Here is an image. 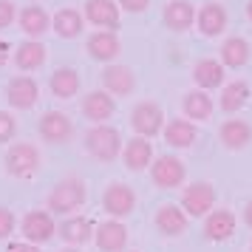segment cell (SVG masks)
Returning <instances> with one entry per match:
<instances>
[{
    "mask_svg": "<svg viewBox=\"0 0 252 252\" xmlns=\"http://www.w3.org/2000/svg\"><path fill=\"white\" fill-rule=\"evenodd\" d=\"M51 29L57 32V37L63 40H74V37L82 34V14L77 9H60L54 17H51Z\"/></svg>",
    "mask_w": 252,
    "mask_h": 252,
    "instance_id": "cell-29",
    "label": "cell"
},
{
    "mask_svg": "<svg viewBox=\"0 0 252 252\" xmlns=\"http://www.w3.org/2000/svg\"><path fill=\"white\" fill-rule=\"evenodd\" d=\"M85 51H88L94 60H99V63H111V60H116V54L122 51V46H119V37H116L114 32H94V34L88 37V43H85Z\"/></svg>",
    "mask_w": 252,
    "mask_h": 252,
    "instance_id": "cell-17",
    "label": "cell"
},
{
    "mask_svg": "<svg viewBox=\"0 0 252 252\" xmlns=\"http://www.w3.org/2000/svg\"><path fill=\"white\" fill-rule=\"evenodd\" d=\"M14 224H17L14 213L6 210V207H0V238H9V235L14 232Z\"/></svg>",
    "mask_w": 252,
    "mask_h": 252,
    "instance_id": "cell-33",
    "label": "cell"
},
{
    "mask_svg": "<svg viewBox=\"0 0 252 252\" xmlns=\"http://www.w3.org/2000/svg\"><path fill=\"white\" fill-rule=\"evenodd\" d=\"M218 139L227 150H244L252 142V127L244 119H227L218 130Z\"/></svg>",
    "mask_w": 252,
    "mask_h": 252,
    "instance_id": "cell-21",
    "label": "cell"
},
{
    "mask_svg": "<svg viewBox=\"0 0 252 252\" xmlns=\"http://www.w3.org/2000/svg\"><path fill=\"white\" fill-rule=\"evenodd\" d=\"M48 51L40 40H29V43H20L17 51H14V65L20 71H37L46 65Z\"/></svg>",
    "mask_w": 252,
    "mask_h": 252,
    "instance_id": "cell-25",
    "label": "cell"
},
{
    "mask_svg": "<svg viewBox=\"0 0 252 252\" xmlns=\"http://www.w3.org/2000/svg\"><path fill=\"white\" fill-rule=\"evenodd\" d=\"M85 150L99 161H114L122 153V136L111 125H94L85 133Z\"/></svg>",
    "mask_w": 252,
    "mask_h": 252,
    "instance_id": "cell-2",
    "label": "cell"
},
{
    "mask_svg": "<svg viewBox=\"0 0 252 252\" xmlns=\"http://www.w3.org/2000/svg\"><path fill=\"white\" fill-rule=\"evenodd\" d=\"M187 221H190V218L184 216V210L176 207V204H164V207H159V213H156V229H159L161 235H167V238L182 235L184 229H187Z\"/></svg>",
    "mask_w": 252,
    "mask_h": 252,
    "instance_id": "cell-22",
    "label": "cell"
},
{
    "mask_svg": "<svg viewBox=\"0 0 252 252\" xmlns=\"http://www.w3.org/2000/svg\"><path fill=\"white\" fill-rule=\"evenodd\" d=\"M247 17H250V23H252V0L247 3Z\"/></svg>",
    "mask_w": 252,
    "mask_h": 252,
    "instance_id": "cell-39",
    "label": "cell"
},
{
    "mask_svg": "<svg viewBox=\"0 0 252 252\" xmlns=\"http://www.w3.org/2000/svg\"><path fill=\"white\" fill-rule=\"evenodd\" d=\"M9 51H12V48H9V43H6V40H0V68L9 63Z\"/></svg>",
    "mask_w": 252,
    "mask_h": 252,
    "instance_id": "cell-37",
    "label": "cell"
},
{
    "mask_svg": "<svg viewBox=\"0 0 252 252\" xmlns=\"http://www.w3.org/2000/svg\"><path fill=\"white\" fill-rule=\"evenodd\" d=\"M57 235L65 241V247H82V244L91 241L94 224H91V218H85V216H68L63 224H57Z\"/></svg>",
    "mask_w": 252,
    "mask_h": 252,
    "instance_id": "cell-14",
    "label": "cell"
},
{
    "mask_svg": "<svg viewBox=\"0 0 252 252\" xmlns=\"http://www.w3.org/2000/svg\"><path fill=\"white\" fill-rule=\"evenodd\" d=\"M216 204V187L210 182H193L182 190V210L187 218H204Z\"/></svg>",
    "mask_w": 252,
    "mask_h": 252,
    "instance_id": "cell-4",
    "label": "cell"
},
{
    "mask_svg": "<svg viewBox=\"0 0 252 252\" xmlns=\"http://www.w3.org/2000/svg\"><path fill=\"white\" fill-rule=\"evenodd\" d=\"M195 23V9L190 0H170L164 6V26L170 32H187Z\"/></svg>",
    "mask_w": 252,
    "mask_h": 252,
    "instance_id": "cell-19",
    "label": "cell"
},
{
    "mask_svg": "<svg viewBox=\"0 0 252 252\" xmlns=\"http://www.w3.org/2000/svg\"><path fill=\"white\" fill-rule=\"evenodd\" d=\"M116 6L125 9V12H130V14H139L150 6V0H116Z\"/></svg>",
    "mask_w": 252,
    "mask_h": 252,
    "instance_id": "cell-35",
    "label": "cell"
},
{
    "mask_svg": "<svg viewBox=\"0 0 252 252\" xmlns=\"http://www.w3.org/2000/svg\"><path fill=\"white\" fill-rule=\"evenodd\" d=\"M6 170L14 179H29L40 170V150L32 142H14L6 150Z\"/></svg>",
    "mask_w": 252,
    "mask_h": 252,
    "instance_id": "cell-3",
    "label": "cell"
},
{
    "mask_svg": "<svg viewBox=\"0 0 252 252\" xmlns=\"http://www.w3.org/2000/svg\"><path fill=\"white\" fill-rule=\"evenodd\" d=\"M114 111H116V102L108 91H91L82 96V116L96 122V125H105V119H111Z\"/></svg>",
    "mask_w": 252,
    "mask_h": 252,
    "instance_id": "cell-13",
    "label": "cell"
},
{
    "mask_svg": "<svg viewBox=\"0 0 252 252\" xmlns=\"http://www.w3.org/2000/svg\"><path fill=\"white\" fill-rule=\"evenodd\" d=\"M60 252H80V250H77V247H63Z\"/></svg>",
    "mask_w": 252,
    "mask_h": 252,
    "instance_id": "cell-40",
    "label": "cell"
},
{
    "mask_svg": "<svg viewBox=\"0 0 252 252\" xmlns=\"http://www.w3.org/2000/svg\"><path fill=\"white\" fill-rule=\"evenodd\" d=\"M102 85L111 96H130L136 91V74L127 65H108L102 71Z\"/></svg>",
    "mask_w": 252,
    "mask_h": 252,
    "instance_id": "cell-12",
    "label": "cell"
},
{
    "mask_svg": "<svg viewBox=\"0 0 252 252\" xmlns=\"http://www.w3.org/2000/svg\"><path fill=\"white\" fill-rule=\"evenodd\" d=\"M224 68H241L250 63V43L244 37H229L221 46V60H218Z\"/></svg>",
    "mask_w": 252,
    "mask_h": 252,
    "instance_id": "cell-28",
    "label": "cell"
},
{
    "mask_svg": "<svg viewBox=\"0 0 252 252\" xmlns=\"http://www.w3.org/2000/svg\"><path fill=\"white\" fill-rule=\"evenodd\" d=\"M6 99L17 111H32L37 105V99H40V85L32 77H26V74L12 77L9 85H6Z\"/></svg>",
    "mask_w": 252,
    "mask_h": 252,
    "instance_id": "cell-9",
    "label": "cell"
},
{
    "mask_svg": "<svg viewBox=\"0 0 252 252\" xmlns=\"http://www.w3.org/2000/svg\"><path fill=\"white\" fill-rule=\"evenodd\" d=\"M195 139H198V130L190 119H170L164 127V142L170 148H190Z\"/></svg>",
    "mask_w": 252,
    "mask_h": 252,
    "instance_id": "cell-27",
    "label": "cell"
},
{
    "mask_svg": "<svg viewBox=\"0 0 252 252\" xmlns=\"http://www.w3.org/2000/svg\"><path fill=\"white\" fill-rule=\"evenodd\" d=\"M40 136L46 139L48 145H63V142H68L71 133H74V122L68 119V114H63V111H48V114L40 116Z\"/></svg>",
    "mask_w": 252,
    "mask_h": 252,
    "instance_id": "cell-10",
    "label": "cell"
},
{
    "mask_svg": "<svg viewBox=\"0 0 252 252\" xmlns=\"http://www.w3.org/2000/svg\"><path fill=\"white\" fill-rule=\"evenodd\" d=\"M247 102H250V85H247L244 80H235V82H229V85H224L221 99H218L221 111H227V114L241 111Z\"/></svg>",
    "mask_w": 252,
    "mask_h": 252,
    "instance_id": "cell-30",
    "label": "cell"
},
{
    "mask_svg": "<svg viewBox=\"0 0 252 252\" xmlns=\"http://www.w3.org/2000/svg\"><path fill=\"white\" fill-rule=\"evenodd\" d=\"M184 116L187 119H195V122H201V119H210L213 114V99L207 96V91H190L184 96Z\"/></svg>",
    "mask_w": 252,
    "mask_h": 252,
    "instance_id": "cell-31",
    "label": "cell"
},
{
    "mask_svg": "<svg viewBox=\"0 0 252 252\" xmlns=\"http://www.w3.org/2000/svg\"><path fill=\"white\" fill-rule=\"evenodd\" d=\"M244 221H247V227H252V201L244 207Z\"/></svg>",
    "mask_w": 252,
    "mask_h": 252,
    "instance_id": "cell-38",
    "label": "cell"
},
{
    "mask_svg": "<svg viewBox=\"0 0 252 252\" xmlns=\"http://www.w3.org/2000/svg\"><path fill=\"white\" fill-rule=\"evenodd\" d=\"M94 241H96V247L102 252H122L127 247V227L122 221H102L99 227L94 229Z\"/></svg>",
    "mask_w": 252,
    "mask_h": 252,
    "instance_id": "cell-11",
    "label": "cell"
},
{
    "mask_svg": "<svg viewBox=\"0 0 252 252\" xmlns=\"http://www.w3.org/2000/svg\"><path fill=\"white\" fill-rule=\"evenodd\" d=\"M193 80L198 85V91H213L218 85H224V65L218 60H198L193 65Z\"/></svg>",
    "mask_w": 252,
    "mask_h": 252,
    "instance_id": "cell-23",
    "label": "cell"
},
{
    "mask_svg": "<svg viewBox=\"0 0 252 252\" xmlns=\"http://www.w3.org/2000/svg\"><path fill=\"white\" fill-rule=\"evenodd\" d=\"M6 252H40V247L29 244V241H14V244H9V250Z\"/></svg>",
    "mask_w": 252,
    "mask_h": 252,
    "instance_id": "cell-36",
    "label": "cell"
},
{
    "mask_svg": "<svg viewBox=\"0 0 252 252\" xmlns=\"http://www.w3.org/2000/svg\"><path fill=\"white\" fill-rule=\"evenodd\" d=\"M130 127L136 130V136L153 139L159 130H164V111H161V105L150 102V99L139 102L130 111Z\"/></svg>",
    "mask_w": 252,
    "mask_h": 252,
    "instance_id": "cell-5",
    "label": "cell"
},
{
    "mask_svg": "<svg viewBox=\"0 0 252 252\" xmlns=\"http://www.w3.org/2000/svg\"><path fill=\"white\" fill-rule=\"evenodd\" d=\"M17 20V9L12 0H0V29H9Z\"/></svg>",
    "mask_w": 252,
    "mask_h": 252,
    "instance_id": "cell-34",
    "label": "cell"
},
{
    "mask_svg": "<svg viewBox=\"0 0 252 252\" xmlns=\"http://www.w3.org/2000/svg\"><path fill=\"white\" fill-rule=\"evenodd\" d=\"M23 238L29 244H48V241L57 235V224H54V216L48 213V210H32V213H26L23 216Z\"/></svg>",
    "mask_w": 252,
    "mask_h": 252,
    "instance_id": "cell-6",
    "label": "cell"
},
{
    "mask_svg": "<svg viewBox=\"0 0 252 252\" xmlns=\"http://www.w3.org/2000/svg\"><path fill=\"white\" fill-rule=\"evenodd\" d=\"M48 91L54 94L57 99L77 96V91H80V74L74 68H57L51 74V80H48Z\"/></svg>",
    "mask_w": 252,
    "mask_h": 252,
    "instance_id": "cell-26",
    "label": "cell"
},
{
    "mask_svg": "<svg viewBox=\"0 0 252 252\" xmlns=\"http://www.w3.org/2000/svg\"><path fill=\"white\" fill-rule=\"evenodd\" d=\"M235 232V216L229 210H210L204 216V238L207 241H227Z\"/></svg>",
    "mask_w": 252,
    "mask_h": 252,
    "instance_id": "cell-18",
    "label": "cell"
},
{
    "mask_svg": "<svg viewBox=\"0 0 252 252\" xmlns=\"http://www.w3.org/2000/svg\"><path fill=\"white\" fill-rule=\"evenodd\" d=\"M122 159H125V167L127 170H145L150 161H153V145H150L148 139L142 136H133L130 142H127L125 148H122Z\"/></svg>",
    "mask_w": 252,
    "mask_h": 252,
    "instance_id": "cell-20",
    "label": "cell"
},
{
    "mask_svg": "<svg viewBox=\"0 0 252 252\" xmlns=\"http://www.w3.org/2000/svg\"><path fill=\"white\" fill-rule=\"evenodd\" d=\"M17 23L23 29V34H29L32 40H40L51 29V17L40 6H23V12L17 14Z\"/></svg>",
    "mask_w": 252,
    "mask_h": 252,
    "instance_id": "cell-24",
    "label": "cell"
},
{
    "mask_svg": "<svg viewBox=\"0 0 252 252\" xmlns=\"http://www.w3.org/2000/svg\"><path fill=\"white\" fill-rule=\"evenodd\" d=\"M250 252H252V244H250Z\"/></svg>",
    "mask_w": 252,
    "mask_h": 252,
    "instance_id": "cell-41",
    "label": "cell"
},
{
    "mask_svg": "<svg viewBox=\"0 0 252 252\" xmlns=\"http://www.w3.org/2000/svg\"><path fill=\"white\" fill-rule=\"evenodd\" d=\"M102 207H105V213H108L111 218H125V216H130L133 207H136V193H133L127 184L114 182V184L105 187Z\"/></svg>",
    "mask_w": 252,
    "mask_h": 252,
    "instance_id": "cell-7",
    "label": "cell"
},
{
    "mask_svg": "<svg viewBox=\"0 0 252 252\" xmlns=\"http://www.w3.org/2000/svg\"><path fill=\"white\" fill-rule=\"evenodd\" d=\"M85 182L80 176H65L51 187L48 195V213H60V216H74V210H80L85 204Z\"/></svg>",
    "mask_w": 252,
    "mask_h": 252,
    "instance_id": "cell-1",
    "label": "cell"
},
{
    "mask_svg": "<svg viewBox=\"0 0 252 252\" xmlns=\"http://www.w3.org/2000/svg\"><path fill=\"white\" fill-rule=\"evenodd\" d=\"M195 23H198V32L204 37H218L227 29V9L216 0H210V3L201 6V12L195 14Z\"/></svg>",
    "mask_w": 252,
    "mask_h": 252,
    "instance_id": "cell-15",
    "label": "cell"
},
{
    "mask_svg": "<svg viewBox=\"0 0 252 252\" xmlns=\"http://www.w3.org/2000/svg\"><path fill=\"white\" fill-rule=\"evenodd\" d=\"M184 176H187V170H184V161L179 156H159V159L150 164V179L161 190L179 187L184 182Z\"/></svg>",
    "mask_w": 252,
    "mask_h": 252,
    "instance_id": "cell-8",
    "label": "cell"
},
{
    "mask_svg": "<svg viewBox=\"0 0 252 252\" xmlns=\"http://www.w3.org/2000/svg\"><path fill=\"white\" fill-rule=\"evenodd\" d=\"M85 20L99 29H116L119 26V6L114 0H85Z\"/></svg>",
    "mask_w": 252,
    "mask_h": 252,
    "instance_id": "cell-16",
    "label": "cell"
},
{
    "mask_svg": "<svg viewBox=\"0 0 252 252\" xmlns=\"http://www.w3.org/2000/svg\"><path fill=\"white\" fill-rule=\"evenodd\" d=\"M14 133H17V122L9 111H0V145L3 142H12Z\"/></svg>",
    "mask_w": 252,
    "mask_h": 252,
    "instance_id": "cell-32",
    "label": "cell"
}]
</instances>
